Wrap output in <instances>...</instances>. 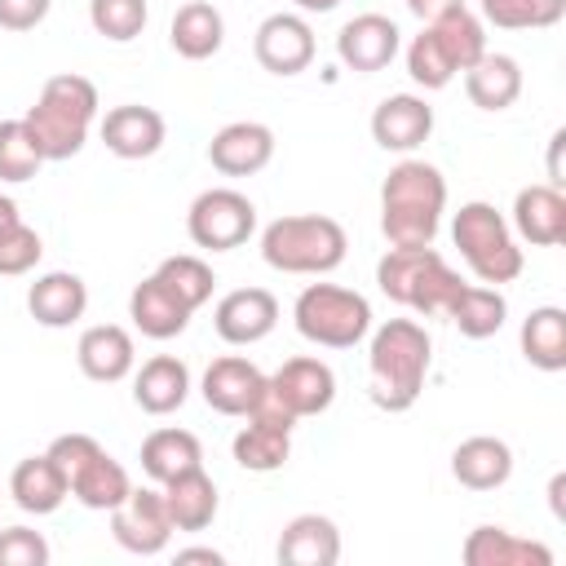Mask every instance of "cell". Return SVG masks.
I'll return each mask as SVG.
<instances>
[{"label":"cell","mask_w":566,"mask_h":566,"mask_svg":"<svg viewBox=\"0 0 566 566\" xmlns=\"http://www.w3.org/2000/svg\"><path fill=\"white\" fill-rule=\"evenodd\" d=\"M292 323L305 340L323 349H354L371 332V305L354 287L310 283L292 305Z\"/></svg>","instance_id":"cell-6"},{"label":"cell","mask_w":566,"mask_h":566,"mask_svg":"<svg viewBox=\"0 0 566 566\" xmlns=\"http://www.w3.org/2000/svg\"><path fill=\"white\" fill-rule=\"evenodd\" d=\"M111 535L119 548L137 553V557H155L168 548V535H172V517H168V504H164V491L155 486H133L124 504L111 509Z\"/></svg>","instance_id":"cell-9"},{"label":"cell","mask_w":566,"mask_h":566,"mask_svg":"<svg viewBox=\"0 0 566 566\" xmlns=\"http://www.w3.org/2000/svg\"><path fill=\"white\" fill-rule=\"evenodd\" d=\"M177 562H212V566H221L226 557H221L217 548H181V553H177Z\"/></svg>","instance_id":"cell-44"},{"label":"cell","mask_w":566,"mask_h":566,"mask_svg":"<svg viewBox=\"0 0 566 566\" xmlns=\"http://www.w3.org/2000/svg\"><path fill=\"white\" fill-rule=\"evenodd\" d=\"M159 491H164L172 531H203V526H212L221 500H217V482L203 473V464H199V469H186V473H177V478H168Z\"/></svg>","instance_id":"cell-27"},{"label":"cell","mask_w":566,"mask_h":566,"mask_svg":"<svg viewBox=\"0 0 566 566\" xmlns=\"http://www.w3.org/2000/svg\"><path fill=\"white\" fill-rule=\"evenodd\" d=\"M199 464H203V447L190 429H155L142 442V469L155 486H164L168 478H177L186 469H199Z\"/></svg>","instance_id":"cell-30"},{"label":"cell","mask_w":566,"mask_h":566,"mask_svg":"<svg viewBox=\"0 0 566 566\" xmlns=\"http://www.w3.org/2000/svg\"><path fill=\"white\" fill-rule=\"evenodd\" d=\"M27 310L40 327H71L88 310V287L71 270H49L27 287Z\"/></svg>","instance_id":"cell-20"},{"label":"cell","mask_w":566,"mask_h":566,"mask_svg":"<svg viewBox=\"0 0 566 566\" xmlns=\"http://www.w3.org/2000/svg\"><path fill=\"white\" fill-rule=\"evenodd\" d=\"M451 239H455L460 256L469 261V270H473L482 283H491V287L513 283V279L522 274V265H526V261H522V248H517L513 234H509V221H504L491 203H482V199H473V203H464V208L455 212Z\"/></svg>","instance_id":"cell-7"},{"label":"cell","mask_w":566,"mask_h":566,"mask_svg":"<svg viewBox=\"0 0 566 566\" xmlns=\"http://www.w3.org/2000/svg\"><path fill=\"white\" fill-rule=\"evenodd\" d=\"M274 159V133L256 119H234L212 133L208 142V164L226 177H252Z\"/></svg>","instance_id":"cell-14"},{"label":"cell","mask_w":566,"mask_h":566,"mask_svg":"<svg viewBox=\"0 0 566 566\" xmlns=\"http://www.w3.org/2000/svg\"><path fill=\"white\" fill-rule=\"evenodd\" d=\"M49 562V539L31 526H9L0 531V566H44Z\"/></svg>","instance_id":"cell-40"},{"label":"cell","mask_w":566,"mask_h":566,"mask_svg":"<svg viewBox=\"0 0 566 566\" xmlns=\"http://www.w3.org/2000/svg\"><path fill=\"white\" fill-rule=\"evenodd\" d=\"M482 18L500 31H539L566 18V0H482Z\"/></svg>","instance_id":"cell-35"},{"label":"cell","mask_w":566,"mask_h":566,"mask_svg":"<svg viewBox=\"0 0 566 566\" xmlns=\"http://www.w3.org/2000/svg\"><path fill=\"white\" fill-rule=\"evenodd\" d=\"M429 332L416 318H389L371 332L367 349V398L380 411H407L416 407L424 376H429Z\"/></svg>","instance_id":"cell-1"},{"label":"cell","mask_w":566,"mask_h":566,"mask_svg":"<svg viewBox=\"0 0 566 566\" xmlns=\"http://www.w3.org/2000/svg\"><path fill=\"white\" fill-rule=\"evenodd\" d=\"M447 208V177L424 159H402L380 186V230L389 248H429Z\"/></svg>","instance_id":"cell-2"},{"label":"cell","mask_w":566,"mask_h":566,"mask_svg":"<svg viewBox=\"0 0 566 566\" xmlns=\"http://www.w3.org/2000/svg\"><path fill=\"white\" fill-rule=\"evenodd\" d=\"M53 0H0V27L4 31H31L49 18Z\"/></svg>","instance_id":"cell-42"},{"label":"cell","mask_w":566,"mask_h":566,"mask_svg":"<svg viewBox=\"0 0 566 566\" xmlns=\"http://www.w3.org/2000/svg\"><path fill=\"white\" fill-rule=\"evenodd\" d=\"M265 394V371L239 354L212 358V367L203 371V402L221 416H248Z\"/></svg>","instance_id":"cell-15"},{"label":"cell","mask_w":566,"mask_h":566,"mask_svg":"<svg viewBox=\"0 0 566 566\" xmlns=\"http://www.w3.org/2000/svg\"><path fill=\"white\" fill-rule=\"evenodd\" d=\"M429 133H433V106L416 93H394L371 111V137L380 150L407 155L420 142H429Z\"/></svg>","instance_id":"cell-16"},{"label":"cell","mask_w":566,"mask_h":566,"mask_svg":"<svg viewBox=\"0 0 566 566\" xmlns=\"http://www.w3.org/2000/svg\"><path fill=\"white\" fill-rule=\"evenodd\" d=\"M274 323H279V301L265 287H234L212 310V327L226 345H256L274 332Z\"/></svg>","instance_id":"cell-13"},{"label":"cell","mask_w":566,"mask_h":566,"mask_svg":"<svg viewBox=\"0 0 566 566\" xmlns=\"http://www.w3.org/2000/svg\"><path fill=\"white\" fill-rule=\"evenodd\" d=\"M75 363L88 380L97 385H115L133 371L137 354H133V336L119 327V323H97V327H84L80 332V345H75Z\"/></svg>","instance_id":"cell-19"},{"label":"cell","mask_w":566,"mask_h":566,"mask_svg":"<svg viewBox=\"0 0 566 566\" xmlns=\"http://www.w3.org/2000/svg\"><path fill=\"white\" fill-rule=\"evenodd\" d=\"M190 398V371L181 358L172 354H155L142 363V371L133 376V402L150 416H168Z\"/></svg>","instance_id":"cell-26"},{"label":"cell","mask_w":566,"mask_h":566,"mask_svg":"<svg viewBox=\"0 0 566 566\" xmlns=\"http://www.w3.org/2000/svg\"><path fill=\"white\" fill-rule=\"evenodd\" d=\"M522 358L539 371L566 367V314L557 305H539L522 323Z\"/></svg>","instance_id":"cell-32"},{"label":"cell","mask_w":566,"mask_h":566,"mask_svg":"<svg viewBox=\"0 0 566 566\" xmlns=\"http://www.w3.org/2000/svg\"><path fill=\"white\" fill-rule=\"evenodd\" d=\"M398 44H402V31L394 27V18L385 13H358L340 27L336 35V57L358 71V75H376L385 71L394 57H398Z\"/></svg>","instance_id":"cell-12"},{"label":"cell","mask_w":566,"mask_h":566,"mask_svg":"<svg viewBox=\"0 0 566 566\" xmlns=\"http://www.w3.org/2000/svg\"><path fill=\"white\" fill-rule=\"evenodd\" d=\"M102 451V442L93 438V433H62V438H53L49 442V460L62 469V478H66V486H71V478L93 460Z\"/></svg>","instance_id":"cell-41"},{"label":"cell","mask_w":566,"mask_h":566,"mask_svg":"<svg viewBox=\"0 0 566 566\" xmlns=\"http://www.w3.org/2000/svg\"><path fill=\"white\" fill-rule=\"evenodd\" d=\"M265 389H270L296 420L323 416V411L336 402V376H332V367H327L323 358H310V354L287 358L274 376H265Z\"/></svg>","instance_id":"cell-10"},{"label":"cell","mask_w":566,"mask_h":566,"mask_svg":"<svg viewBox=\"0 0 566 566\" xmlns=\"http://www.w3.org/2000/svg\"><path fill=\"white\" fill-rule=\"evenodd\" d=\"M407 9H411L420 22H433V18L451 13V9H464V0H407Z\"/></svg>","instance_id":"cell-43"},{"label":"cell","mask_w":566,"mask_h":566,"mask_svg":"<svg viewBox=\"0 0 566 566\" xmlns=\"http://www.w3.org/2000/svg\"><path fill=\"white\" fill-rule=\"evenodd\" d=\"M345 226L336 217L301 212V217H279L261 230V256L270 270L283 274H327L345 261Z\"/></svg>","instance_id":"cell-5"},{"label":"cell","mask_w":566,"mask_h":566,"mask_svg":"<svg viewBox=\"0 0 566 566\" xmlns=\"http://www.w3.org/2000/svg\"><path fill=\"white\" fill-rule=\"evenodd\" d=\"M256 230V208L248 195L230 190V186H212L203 190L190 212H186V234L195 248L203 252H230V248H243Z\"/></svg>","instance_id":"cell-8"},{"label":"cell","mask_w":566,"mask_h":566,"mask_svg":"<svg viewBox=\"0 0 566 566\" xmlns=\"http://www.w3.org/2000/svg\"><path fill=\"white\" fill-rule=\"evenodd\" d=\"M13 221H22V217H18V203H13L9 195H0V230H9Z\"/></svg>","instance_id":"cell-45"},{"label":"cell","mask_w":566,"mask_h":566,"mask_svg":"<svg viewBox=\"0 0 566 566\" xmlns=\"http://www.w3.org/2000/svg\"><path fill=\"white\" fill-rule=\"evenodd\" d=\"M274 553L283 566H336L340 562V531L323 513H301L283 526Z\"/></svg>","instance_id":"cell-22"},{"label":"cell","mask_w":566,"mask_h":566,"mask_svg":"<svg viewBox=\"0 0 566 566\" xmlns=\"http://www.w3.org/2000/svg\"><path fill=\"white\" fill-rule=\"evenodd\" d=\"M562 486H566V478L557 473V478L548 482V500H553V513H557V517H566V509H562Z\"/></svg>","instance_id":"cell-46"},{"label":"cell","mask_w":566,"mask_h":566,"mask_svg":"<svg viewBox=\"0 0 566 566\" xmlns=\"http://www.w3.org/2000/svg\"><path fill=\"white\" fill-rule=\"evenodd\" d=\"M482 53H486L482 22L469 9H451V13L433 18V22H424V31L407 44V75L420 88H447Z\"/></svg>","instance_id":"cell-4"},{"label":"cell","mask_w":566,"mask_h":566,"mask_svg":"<svg viewBox=\"0 0 566 566\" xmlns=\"http://www.w3.org/2000/svg\"><path fill=\"white\" fill-rule=\"evenodd\" d=\"M40 150L22 119H0V181H31L40 172Z\"/></svg>","instance_id":"cell-38"},{"label":"cell","mask_w":566,"mask_h":566,"mask_svg":"<svg viewBox=\"0 0 566 566\" xmlns=\"http://www.w3.org/2000/svg\"><path fill=\"white\" fill-rule=\"evenodd\" d=\"M513 226L535 248L566 243V195H562V186H526V190H517Z\"/></svg>","instance_id":"cell-21"},{"label":"cell","mask_w":566,"mask_h":566,"mask_svg":"<svg viewBox=\"0 0 566 566\" xmlns=\"http://www.w3.org/2000/svg\"><path fill=\"white\" fill-rule=\"evenodd\" d=\"M287 455H292V429H283L274 420L248 416V424L234 433V460L248 473H274L287 464Z\"/></svg>","instance_id":"cell-31"},{"label":"cell","mask_w":566,"mask_h":566,"mask_svg":"<svg viewBox=\"0 0 566 566\" xmlns=\"http://www.w3.org/2000/svg\"><path fill=\"white\" fill-rule=\"evenodd\" d=\"M451 473L460 486L469 491H495L509 482L513 473V451L504 438H491V433H478V438H464L455 451H451Z\"/></svg>","instance_id":"cell-24"},{"label":"cell","mask_w":566,"mask_h":566,"mask_svg":"<svg viewBox=\"0 0 566 566\" xmlns=\"http://www.w3.org/2000/svg\"><path fill=\"white\" fill-rule=\"evenodd\" d=\"M164 133H168L164 115L155 106H137V102L111 106L102 119V142L119 159H150L164 146Z\"/></svg>","instance_id":"cell-17"},{"label":"cell","mask_w":566,"mask_h":566,"mask_svg":"<svg viewBox=\"0 0 566 566\" xmlns=\"http://www.w3.org/2000/svg\"><path fill=\"white\" fill-rule=\"evenodd\" d=\"M252 53L270 75H301L314 62V31L301 13H270L252 35Z\"/></svg>","instance_id":"cell-11"},{"label":"cell","mask_w":566,"mask_h":566,"mask_svg":"<svg viewBox=\"0 0 566 566\" xmlns=\"http://www.w3.org/2000/svg\"><path fill=\"white\" fill-rule=\"evenodd\" d=\"M9 495H13V504H18L22 513L44 517V513H57V509H62V500L71 495V486H66L62 469H57V464L49 460V451H44V455H27V460L13 464V473H9Z\"/></svg>","instance_id":"cell-25"},{"label":"cell","mask_w":566,"mask_h":566,"mask_svg":"<svg viewBox=\"0 0 566 566\" xmlns=\"http://www.w3.org/2000/svg\"><path fill=\"white\" fill-rule=\"evenodd\" d=\"M447 318L460 327V336H469V340H486V336H495V332L504 327V318H509V301L500 296V287L464 283V292L455 296V305H451Z\"/></svg>","instance_id":"cell-34"},{"label":"cell","mask_w":566,"mask_h":566,"mask_svg":"<svg viewBox=\"0 0 566 566\" xmlns=\"http://www.w3.org/2000/svg\"><path fill=\"white\" fill-rule=\"evenodd\" d=\"M464 566H553V548L539 539H522L504 526H478L469 531L460 548Z\"/></svg>","instance_id":"cell-23"},{"label":"cell","mask_w":566,"mask_h":566,"mask_svg":"<svg viewBox=\"0 0 566 566\" xmlns=\"http://www.w3.org/2000/svg\"><path fill=\"white\" fill-rule=\"evenodd\" d=\"M97 119V88L93 80L75 75V71H62V75H49L35 106L22 115L40 159H71L84 150V137Z\"/></svg>","instance_id":"cell-3"},{"label":"cell","mask_w":566,"mask_h":566,"mask_svg":"<svg viewBox=\"0 0 566 566\" xmlns=\"http://www.w3.org/2000/svg\"><path fill=\"white\" fill-rule=\"evenodd\" d=\"M146 0H88V22L97 35L115 40V44H128L142 35L146 27Z\"/></svg>","instance_id":"cell-37"},{"label":"cell","mask_w":566,"mask_h":566,"mask_svg":"<svg viewBox=\"0 0 566 566\" xmlns=\"http://www.w3.org/2000/svg\"><path fill=\"white\" fill-rule=\"evenodd\" d=\"M168 40H172V49H177L186 62H203V57H212V53L221 49L226 22H221L217 4H208V0H186V4L172 13Z\"/></svg>","instance_id":"cell-29"},{"label":"cell","mask_w":566,"mask_h":566,"mask_svg":"<svg viewBox=\"0 0 566 566\" xmlns=\"http://www.w3.org/2000/svg\"><path fill=\"white\" fill-rule=\"evenodd\" d=\"M40 256H44V243H40V234L27 221H13L9 230H0V274L4 279L27 274Z\"/></svg>","instance_id":"cell-39"},{"label":"cell","mask_w":566,"mask_h":566,"mask_svg":"<svg viewBox=\"0 0 566 566\" xmlns=\"http://www.w3.org/2000/svg\"><path fill=\"white\" fill-rule=\"evenodd\" d=\"M133 491L128 482V469L119 460H111L106 451H97L75 478H71V495L84 504V509H97V513H111L115 504H124Z\"/></svg>","instance_id":"cell-33"},{"label":"cell","mask_w":566,"mask_h":566,"mask_svg":"<svg viewBox=\"0 0 566 566\" xmlns=\"http://www.w3.org/2000/svg\"><path fill=\"white\" fill-rule=\"evenodd\" d=\"M190 310H199L208 296H212V265L203 261V256H190V252H181V256H164L159 261V270H155Z\"/></svg>","instance_id":"cell-36"},{"label":"cell","mask_w":566,"mask_h":566,"mask_svg":"<svg viewBox=\"0 0 566 566\" xmlns=\"http://www.w3.org/2000/svg\"><path fill=\"white\" fill-rule=\"evenodd\" d=\"M190 314H195V310H190L159 274L142 279V283L133 287V296H128V318H133V327H137L142 336H150V340H172V336H181L186 323H190Z\"/></svg>","instance_id":"cell-18"},{"label":"cell","mask_w":566,"mask_h":566,"mask_svg":"<svg viewBox=\"0 0 566 566\" xmlns=\"http://www.w3.org/2000/svg\"><path fill=\"white\" fill-rule=\"evenodd\" d=\"M296 9H305V13H332L340 0H292Z\"/></svg>","instance_id":"cell-47"},{"label":"cell","mask_w":566,"mask_h":566,"mask_svg":"<svg viewBox=\"0 0 566 566\" xmlns=\"http://www.w3.org/2000/svg\"><path fill=\"white\" fill-rule=\"evenodd\" d=\"M464 93L478 111H509L522 93V66L509 53H482L464 71Z\"/></svg>","instance_id":"cell-28"}]
</instances>
